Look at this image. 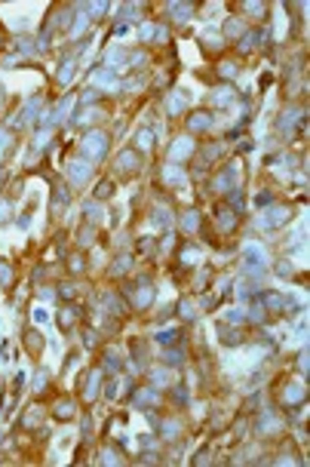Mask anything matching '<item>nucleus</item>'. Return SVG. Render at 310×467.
Segmentation results:
<instances>
[{"instance_id": "13", "label": "nucleus", "mask_w": 310, "mask_h": 467, "mask_svg": "<svg viewBox=\"0 0 310 467\" xmlns=\"http://www.w3.org/2000/svg\"><path fill=\"white\" fill-rule=\"evenodd\" d=\"M163 363H166V366H172V369H178L181 363H185V354H181V350H166V354H163Z\"/></svg>"}, {"instance_id": "35", "label": "nucleus", "mask_w": 310, "mask_h": 467, "mask_svg": "<svg viewBox=\"0 0 310 467\" xmlns=\"http://www.w3.org/2000/svg\"><path fill=\"white\" fill-rule=\"evenodd\" d=\"M157 25H142V40H157Z\"/></svg>"}, {"instance_id": "22", "label": "nucleus", "mask_w": 310, "mask_h": 467, "mask_svg": "<svg viewBox=\"0 0 310 467\" xmlns=\"http://www.w3.org/2000/svg\"><path fill=\"white\" fill-rule=\"evenodd\" d=\"M65 203H68V188L59 181V185H55V209H62Z\"/></svg>"}, {"instance_id": "27", "label": "nucleus", "mask_w": 310, "mask_h": 467, "mask_svg": "<svg viewBox=\"0 0 310 467\" xmlns=\"http://www.w3.org/2000/svg\"><path fill=\"white\" fill-rule=\"evenodd\" d=\"M98 378H101V372H93V375H89V387H86V396H89V400H95V391H98Z\"/></svg>"}, {"instance_id": "40", "label": "nucleus", "mask_w": 310, "mask_h": 467, "mask_svg": "<svg viewBox=\"0 0 310 467\" xmlns=\"http://www.w3.org/2000/svg\"><path fill=\"white\" fill-rule=\"evenodd\" d=\"M47 375H49L47 369H40V372H37V381H34V387H43V384H47Z\"/></svg>"}, {"instance_id": "19", "label": "nucleus", "mask_w": 310, "mask_h": 467, "mask_svg": "<svg viewBox=\"0 0 310 467\" xmlns=\"http://www.w3.org/2000/svg\"><path fill=\"white\" fill-rule=\"evenodd\" d=\"M74 68H77V65H74V59H65V65H62V71H59V80H62V83H68V80H71Z\"/></svg>"}, {"instance_id": "3", "label": "nucleus", "mask_w": 310, "mask_h": 467, "mask_svg": "<svg viewBox=\"0 0 310 467\" xmlns=\"http://www.w3.org/2000/svg\"><path fill=\"white\" fill-rule=\"evenodd\" d=\"M212 188H218V191H234L237 188V166L234 163H227L224 166V172L215 178V185Z\"/></svg>"}, {"instance_id": "30", "label": "nucleus", "mask_w": 310, "mask_h": 467, "mask_svg": "<svg viewBox=\"0 0 310 467\" xmlns=\"http://www.w3.org/2000/svg\"><path fill=\"white\" fill-rule=\"evenodd\" d=\"M111 194H114V185H111V181H101V185L95 188V200H98V197L105 200V197H111Z\"/></svg>"}, {"instance_id": "10", "label": "nucleus", "mask_w": 310, "mask_h": 467, "mask_svg": "<svg viewBox=\"0 0 310 467\" xmlns=\"http://www.w3.org/2000/svg\"><path fill=\"white\" fill-rule=\"evenodd\" d=\"M132 403L139 406V409H154V403H157V393H154V391H147V387H142V391L132 396Z\"/></svg>"}, {"instance_id": "17", "label": "nucleus", "mask_w": 310, "mask_h": 467, "mask_svg": "<svg viewBox=\"0 0 310 467\" xmlns=\"http://www.w3.org/2000/svg\"><path fill=\"white\" fill-rule=\"evenodd\" d=\"M273 427H277V418H273L270 412H264V415H261V421H258V430H261V434H270Z\"/></svg>"}, {"instance_id": "34", "label": "nucleus", "mask_w": 310, "mask_h": 467, "mask_svg": "<svg viewBox=\"0 0 310 467\" xmlns=\"http://www.w3.org/2000/svg\"><path fill=\"white\" fill-rule=\"evenodd\" d=\"M154 145V132L151 129H142L139 132V147H151Z\"/></svg>"}, {"instance_id": "37", "label": "nucleus", "mask_w": 310, "mask_h": 467, "mask_svg": "<svg viewBox=\"0 0 310 467\" xmlns=\"http://www.w3.org/2000/svg\"><path fill=\"white\" fill-rule=\"evenodd\" d=\"M28 344H31L34 350H40V344H43V338H40L37 332H28Z\"/></svg>"}, {"instance_id": "23", "label": "nucleus", "mask_w": 310, "mask_h": 467, "mask_svg": "<svg viewBox=\"0 0 310 467\" xmlns=\"http://www.w3.org/2000/svg\"><path fill=\"white\" fill-rule=\"evenodd\" d=\"M9 147H13V135H9V132H0V160L9 154Z\"/></svg>"}, {"instance_id": "5", "label": "nucleus", "mask_w": 310, "mask_h": 467, "mask_svg": "<svg viewBox=\"0 0 310 467\" xmlns=\"http://www.w3.org/2000/svg\"><path fill=\"white\" fill-rule=\"evenodd\" d=\"M289 219H292V209H289V206H277L273 212H267V215H264V224H267L270 231H273V227H280V224H286Z\"/></svg>"}, {"instance_id": "42", "label": "nucleus", "mask_w": 310, "mask_h": 467, "mask_svg": "<svg viewBox=\"0 0 310 467\" xmlns=\"http://www.w3.org/2000/svg\"><path fill=\"white\" fill-rule=\"evenodd\" d=\"M270 200H273V197H270V194H258V206H267V203H270Z\"/></svg>"}, {"instance_id": "4", "label": "nucleus", "mask_w": 310, "mask_h": 467, "mask_svg": "<svg viewBox=\"0 0 310 467\" xmlns=\"http://www.w3.org/2000/svg\"><path fill=\"white\" fill-rule=\"evenodd\" d=\"M191 151H193V139H178L175 145L169 147V160H172V163H181Z\"/></svg>"}, {"instance_id": "25", "label": "nucleus", "mask_w": 310, "mask_h": 467, "mask_svg": "<svg viewBox=\"0 0 310 467\" xmlns=\"http://www.w3.org/2000/svg\"><path fill=\"white\" fill-rule=\"evenodd\" d=\"M178 338H181V329H163V332L157 335V341H163V344L166 341H178Z\"/></svg>"}, {"instance_id": "18", "label": "nucleus", "mask_w": 310, "mask_h": 467, "mask_svg": "<svg viewBox=\"0 0 310 467\" xmlns=\"http://www.w3.org/2000/svg\"><path fill=\"white\" fill-rule=\"evenodd\" d=\"M151 221H154V224H160V227H163V224H169V221H172V212H169V209H154V215H151Z\"/></svg>"}, {"instance_id": "15", "label": "nucleus", "mask_w": 310, "mask_h": 467, "mask_svg": "<svg viewBox=\"0 0 310 467\" xmlns=\"http://www.w3.org/2000/svg\"><path fill=\"white\" fill-rule=\"evenodd\" d=\"M74 415V403L71 400H59V406H55V418H71Z\"/></svg>"}, {"instance_id": "43", "label": "nucleus", "mask_w": 310, "mask_h": 467, "mask_svg": "<svg viewBox=\"0 0 310 467\" xmlns=\"http://www.w3.org/2000/svg\"><path fill=\"white\" fill-rule=\"evenodd\" d=\"M105 9H108V3H95V6H93V16H101Z\"/></svg>"}, {"instance_id": "6", "label": "nucleus", "mask_w": 310, "mask_h": 467, "mask_svg": "<svg viewBox=\"0 0 310 467\" xmlns=\"http://www.w3.org/2000/svg\"><path fill=\"white\" fill-rule=\"evenodd\" d=\"M209 126H212V114H209V111L191 114V120H188V129H191V132H206Z\"/></svg>"}, {"instance_id": "41", "label": "nucleus", "mask_w": 310, "mask_h": 467, "mask_svg": "<svg viewBox=\"0 0 310 467\" xmlns=\"http://www.w3.org/2000/svg\"><path fill=\"white\" fill-rule=\"evenodd\" d=\"M9 219V203H0V221Z\"/></svg>"}, {"instance_id": "20", "label": "nucleus", "mask_w": 310, "mask_h": 467, "mask_svg": "<svg viewBox=\"0 0 310 467\" xmlns=\"http://www.w3.org/2000/svg\"><path fill=\"white\" fill-rule=\"evenodd\" d=\"M178 314L185 317V320H191V317L197 314V311H193V301H191V298H181V301H178Z\"/></svg>"}, {"instance_id": "16", "label": "nucleus", "mask_w": 310, "mask_h": 467, "mask_svg": "<svg viewBox=\"0 0 310 467\" xmlns=\"http://www.w3.org/2000/svg\"><path fill=\"white\" fill-rule=\"evenodd\" d=\"M191 9H193L191 3H175V6L169 3V13H175V19H178V22H185V19L191 16Z\"/></svg>"}, {"instance_id": "29", "label": "nucleus", "mask_w": 310, "mask_h": 467, "mask_svg": "<svg viewBox=\"0 0 310 467\" xmlns=\"http://www.w3.org/2000/svg\"><path fill=\"white\" fill-rule=\"evenodd\" d=\"M181 105H185V98H181V96H172V98L166 101V108H169L166 114H178V111H181Z\"/></svg>"}, {"instance_id": "28", "label": "nucleus", "mask_w": 310, "mask_h": 467, "mask_svg": "<svg viewBox=\"0 0 310 467\" xmlns=\"http://www.w3.org/2000/svg\"><path fill=\"white\" fill-rule=\"evenodd\" d=\"M0 283H3V286H9V283H13V268H9L6 261H0Z\"/></svg>"}, {"instance_id": "2", "label": "nucleus", "mask_w": 310, "mask_h": 467, "mask_svg": "<svg viewBox=\"0 0 310 467\" xmlns=\"http://www.w3.org/2000/svg\"><path fill=\"white\" fill-rule=\"evenodd\" d=\"M264 265H267L264 249H261L258 243H249V246H246V268H249V270H261Z\"/></svg>"}, {"instance_id": "14", "label": "nucleus", "mask_w": 310, "mask_h": 467, "mask_svg": "<svg viewBox=\"0 0 310 467\" xmlns=\"http://www.w3.org/2000/svg\"><path fill=\"white\" fill-rule=\"evenodd\" d=\"M298 400H304V387L301 384H289L286 387V403H298Z\"/></svg>"}, {"instance_id": "21", "label": "nucleus", "mask_w": 310, "mask_h": 467, "mask_svg": "<svg viewBox=\"0 0 310 467\" xmlns=\"http://www.w3.org/2000/svg\"><path fill=\"white\" fill-rule=\"evenodd\" d=\"M160 434H163V440H175L178 437V424L175 421H163V430H160Z\"/></svg>"}, {"instance_id": "12", "label": "nucleus", "mask_w": 310, "mask_h": 467, "mask_svg": "<svg viewBox=\"0 0 310 467\" xmlns=\"http://www.w3.org/2000/svg\"><path fill=\"white\" fill-rule=\"evenodd\" d=\"M218 338H221L224 344H239V341H243L239 329H231V326H218Z\"/></svg>"}, {"instance_id": "44", "label": "nucleus", "mask_w": 310, "mask_h": 467, "mask_svg": "<svg viewBox=\"0 0 310 467\" xmlns=\"http://www.w3.org/2000/svg\"><path fill=\"white\" fill-rule=\"evenodd\" d=\"M0 185H3V172H0Z\"/></svg>"}, {"instance_id": "9", "label": "nucleus", "mask_w": 310, "mask_h": 467, "mask_svg": "<svg viewBox=\"0 0 310 467\" xmlns=\"http://www.w3.org/2000/svg\"><path fill=\"white\" fill-rule=\"evenodd\" d=\"M215 219H218V224H221L224 231H234V227H237V215L227 209V206H218V209H215Z\"/></svg>"}, {"instance_id": "39", "label": "nucleus", "mask_w": 310, "mask_h": 467, "mask_svg": "<svg viewBox=\"0 0 310 467\" xmlns=\"http://www.w3.org/2000/svg\"><path fill=\"white\" fill-rule=\"evenodd\" d=\"M175 400H178L181 406L188 403V391H185V387H175Z\"/></svg>"}, {"instance_id": "7", "label": "nucleus", "mask_w": 310, "mask_h": 467, "mask_svg": "<svg viewBox=\"0 0 310 467\" xmlns=\"http://www.w3.org/2000/svg\"><path fill=\"white\" fill-rule=\"evenodd\" d=\"M68 175H71V181H74V185H80V181H86L89 175H93V166H89V163H83V160H74L71 166H68Z\"/></svg>"}, {"instance_id": "1", "label": "nucleus", "mask_w": 310, "mask_h": 467, "mask_svg": "<svg viewBox=\"0 0 310 467\" xmlns=\"http://www.w3.org/2000/svg\"><path fill=\"white\" fill-rule=\"evenodd\" d=\"M108 147H111V139L105 132H89L83 139V154L89 160H101V157H108Z\"/></svg>"}, {"instance_id": "8", "label": "nucleus", "mask_w": 310, "mask_h": 467, "mask_svg": "<svg viewBox=\"0 0 310 467\" xmlns=\"http://www.w3.org/2000/svg\"><path fill=\"white\" fill-rule=\"evenodd\" d=\"M142 163H139V154L135 151H126V154H120V160H117V169L120 172H135Z\"/></svg>"}, {"instance_id": "36", "label": "nucleus", "mask_w": 310, "mask_h": 467, "mask_svg": "<svg viewBox=\"0 0 310 467\" xmlns=\"http://www.w3.org/2000/svg\"><path fill=\"white\" fill-rule=\"evenodd\" d=\"M59 292L65 295V298H74V295H77V286H71V283H62V289H59Z\"/></svg>"}, {"instance_id": "26", "label": "nucleus", "mask_w": 310, "mask_h": 467, "mask_svg": "<svg viewBox=\"0 0 310 467\" xmlns=\"http://www.w3.org/2000/svg\"><path fill=\"white\" fill-rule=\"evenodd\" d=\"M147 375H151V378H154V384H157V387H163V384H169V372H163V369H151Z\"/></svg>"}, {"instance_id": "33", "label": "nucleus", "mask_w": 310, "mask_h": 467, "mask_svg": "<svg viewBox=\"0 0 310 467\" xmlns=\"http://www.w3.org/2000/svg\"><path fill=\"white\" fill-rule=\"evenodd\" d=\"M105 369H120V354L108 350V354H105Z\"/></svg>"}, {"instance_id": "11", "label": "nucleus", "mask_w": 310, "mask_h": 467, "mask_svg": "<svg viewBox=\"0 0 310 467\" xmlns=\"http://www.w3.org/2000/svg\"><path fill=\"white\" fill-rule=\"evenodd\" d=\"M166 181L178 188V185H185V181H188V175H185V169H181L178 163H169L166 166Z\"/></svg>"}, {"instance_id": "32", "label": "nucleus", "mask_w": 310, "mask_h": 467, "mask_svg": "<svg viewBox=\"0 0 310 467\" xmlns=\"http://www.w3.org/2000/svg\"><path fill=\"white\" fill-rule=\"evenodd\" d=\"M197 224H200V212H197V209H191V212L185 215V227H188V231H193Z\"/></svg>"}, {"instance_id": "24", "label": "nucleus", "mask_w": 310, "mask_h": 467, "mask_svg": "<svg viewBox=\"0 0 310 467\" xmlns=\"http://www.w3.org/2000/svg\"><path fill=\"white\" fill-rule=\"evenodd\" d=\"M93 83H114V71L101 68V71H95V74H93Z\"/></svg>"}, {"instance_id": "38", "label": "nucleus", "mask_w": 310, "mask_h": 467, "mask_svg": "<svg viewBox=\"0 0 310 467\" xmlns=\"http://www.w3.org/2000/svg\"><path fill=\"white\" fill-rule=\"evenodd\" d=\"M86 215L89 219H101V209L95 206V203H86Z\"/></svg>"}, {"instance_id": "31", "label": "nucleus", "mask_w": 310, "mask_h": 467, "mask_svg": "<svg viewBox=\"0 0 310 467\" xmlns=\"http://www.w3.org/2000/svg\"><path fill=\"white\" fill-rule=\"evenodd\" d=\"M132 268V261L129 258H120V261H114V268H111V274H126V270Z\"/></svg>"}]
</instances>
